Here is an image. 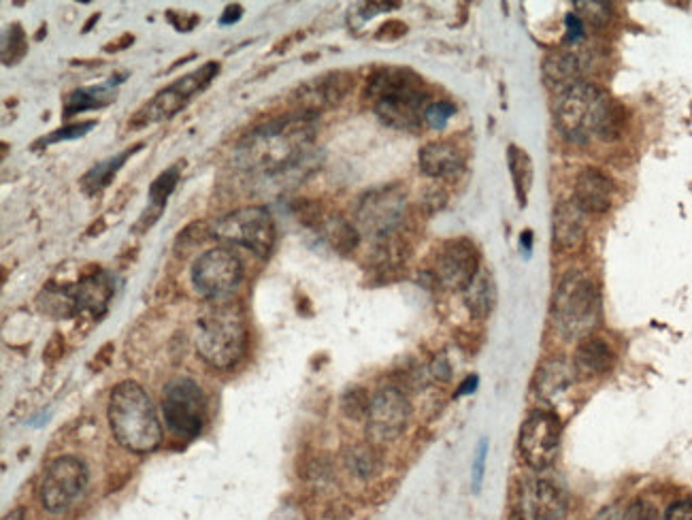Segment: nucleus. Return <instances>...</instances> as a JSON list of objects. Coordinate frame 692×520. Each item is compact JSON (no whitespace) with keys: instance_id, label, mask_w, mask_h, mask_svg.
Here are the masks:
<instances>
[{"instance_id":"nucleus-35","label":"nucleus","mask_w":692,"mask_h":520,"mask_svg":"<svg viewBox=\"0 0 692 520\" xmlns=\"http://www.w3.org/2000/svg\"><path fill=\"white\" fill-rule=\"evenodd\" d=\"M371 397L362 386H352L341 395V412L348 420H367Z\"/></svg>"},{"instance_id":"nucleus-61","label":"nucleus","mask_w":692,"mask_h":520,"mask_svg":"<svg viewBox=\"0 0 692 520\" xmlns=\"http://www.w3.org/2000/svg\"><path fill=\"white\" fill-rule=\"evenodd\" d=\"M43 37H47V26L43 24L39 30H37V35H35V41H41Z\"/></svg>"},{"instance_id":"nucleus-51","label":"nucleus","mask_w":692,"mask_h":520,"mask_svg":"<svg viewBox=\"0 0 692 520\" xmlns=\"http://www.w3.org/2000/svg\"><path fill=\"white\" fill-rule=\"evenodd\" d=\"M243 18V7L239 3L226 5V9L220 15V26H233Z\"/></svg>"},{"instance_id":"nucleus-18","label":"nucleus","mask_w":692,"mask_h":520,"mask_svg":"<svg viewBox=\"0 0 692 520\" xmlns=\"http://www.w3.org/2000/svg\"><path fill=\"white\" fill-rule=\"evenodd\" d=\"M418 167L431 180H454L467 167V152L452 139H437L422 145Z\"/></svg>"},{"instance_id":"nucleus-11","label":"nucleus","mask_w":692,"mask_h":520,"mask_svg":"<svg viewBox=\"0 0 692 520\" xmlns=\"http://www.w3.org/2000/svg\"><path fill=\"white\" fill-rule=\"evenodd\" d=\"M90 480L88 465L73 454L54 459L39 482V501L49 514L67 512L86 493Z\"/></svg>"},{"instance_id":"nucleus-42","label":"nucleus","mask_w":692,"mask_h":520,"mask_svg":"<svg viewBox=\"0 0 692 520\" xmlns=\"http://www.w3.org/2000/svg\"><path fill=\"white\" fill-rule=\"evenodd\" d=\"M622 520H658V512L646 499H635L629 508L624 510Z\"/></svg>"},{"instance_id":"nucleus-32","label":"nucleus","mask_w":692,"mask_h":520,"mask_svg":"<svg viewBox=\"0 0 692 520\" xmlns=\"http://www.w3.org/2000/svg\"><path fill=\"white\" fill-rule=\"evenodd\" d=\"M575 15L584 22V26L590 28H607L612 26L616 7L612 3H603V0H578L573 3Z\"/></svg>"},{"instance_id":"nucleus-41","label":"nucleus","mask_w":692,"mask_h":520,"mask_svg":"<svg viewBox=\"0 0 692 520\" xmlns=\"http://www.w3.org/2000/svg\"><path fill=\"white\" fill-rule=\"evenodd\" d=\"M486 459H488V437H482L480 444H477V448H475L473 465H471L473 493H480V489H482V482L486 476Z\"/></svg>"},{"instance_id":"nucleus-33","label":"nucleus","mask_w":692,"mask_h":520,"mask_svg":"<svg viewBox=\"0 0 692 520\" xmlns=\"http://www.w3.org/2000/svg\"><path fill=\"white\" fill-rule=\"evenodd\" d=\"M28 54V37L20 22H13L3 32V64L13 67Z\"/></svg>"},{"instance_id":"nucleus-19","label":"nucleus","mask_w":692,"mask_h":520,"mask_svg":"<svg viewBox=\"0 0 692 520\" xmlns=\"http://www.w3.org/2000/svg\"><path fill=\"white\" fill-rule=\"evenodd\" d=\"M584 73L586 56L569 50V47H556V50H550L541 60L543 81H546V86L556 94L580 84V81H584Z\"/></svg>"},{"instance_id":"nucleus-45","label":"nucleus","mask_w":692,"mask_h":520,"mask_svg":"<svg viewBox=\"0 0 692 520\" xmlns=\"http://www.w3.org/2000/svg\"><path fill=\"white\" fill-rule=\"evenodd\" d=\"M162 211H164V209H160V207L147 205V207L141 211L139 220L133 224V233H135V235H141V233H147V231H150L152 226H154V224L160 220Z\"/></svg>"},{"instance_id":"nucleus-13","label":"nucleus","mask_w":692,"mask_h":520,"mask_svg":"<svg viewBox=\"0 0 692 520\" xmlns=\"http://www.w3.org/2000/svg\"><path fill=\"white\" fill-rule=\"evenodd\" d=\"M243 280L241 258L228 248H211L192 265V284L209 301L230 299Z\"/></svg>"},{"instance_id":"nucleus-40","label":"nucleus","mask_w":692,"mask_h":520,"mask_svg":"<svg viewBox=\"0 0 692 520\" xmlns=\"http://www.w3.org/2000/svg\"><path fill=\"white\" fill-rule=\"evenodd\" d=\"M446 205H448V190L446 188L433 184V186H428L422 190V197L418 201V207H420L422 214L433 216Z\"/></svg>"},{"instance_id":"nucleus-43","label":"nucleus","mask_w":692,"mask_h":520,"mask_svg":"<svg viewBox=\"0 0 692 520\" xmlns=\"http://www.w3.org/2000/svg\"><path fill=\"white\" fill-rule=\"evenodd\" d=\"M565 28H567L565 45H578V43L584 41V37H586V26H584V22L578 18V15H575V13H567Z\"/></svg>"},{"instance_id":"nucleus-16","label":"nucleus","mask_w":692,"mask_h":520,"mask_svg":"<svg viewBox=\"0 0 692 520\" xmlns=\"http://www.w3.org/2000/svg\"><path fill=\"white\" fill-rule=\"evenodd\" d=\"M480 269V252L475 243L469 237H454L439 248L435 280L450 290L463 292Z\"/></svg>"},{"instance_id":"nucleus-29","label":"nucleus","mask_w":692,"mask_h":520,"mask_svg":"<svg viewBox=\"0 0 692 520\" xmlns=\"http://www.w3.org/2000/svg\"><path fill=\"white\" fill-rule=\"evenodd\" d=\"M463 301L469 314L477 320H484L492 314L494 303H497V288L488 269H480L473 282L463 290Z\"/></svg>"},{"instance_id":"nucleus-30","label":"nucleus","mask_w":692,"mask_h":520,"mask_svg":"<svg viewBox=\"0 0 692 520\" xmlns=\"http://www.w3.org/2000/svg\"><path fill=\"white\" fill-rule=\"evenodd\" d=\"M322 233L328 241V246H331L339 256L354 254L360 246V237H362L358 226L339 214L326 218V222L322 224Z\"/></svg>"},{"instance_id":"nucleus-44","label":"nucleus","mask_w":692,"mask_h":520,"mask_svg":"<svg viewBox=\"0 0 692 520\" xmlns=\"http://www.w3.org/2000/svg\"><path fill=\"white\" fill-rule=\"evenodd\" d=\"M407 35V24L399 22V20H390L386 24H382L375 32L377 41H399Z\"/></svg>"},{"instance_id":"nucleus-20","label":"nucleus","mask_w":692,"mask_h":520,"mask_svg":"<svg viewBox=\"0 0 692 520\" xmlns=\"http://www.w3.org/2000/svg\"><path fill=\"white\" fill-rule=\"evenodd\" d=\"M77 316L90 314L92 318H101L107 314L109 303L113 299V280L111 275L98 265H92L79 282L73 284Z\"/></svg>"},{"instance_id":"nucleus-12","label":"nucleus","mask_w":692,"mask_h":520,"mask_svg":"<svg viewBox=\"0 0 692 520\" xmlns=\"http://www.w3.org/2000/svg\"><path fill=\"white\" fill-rule=\"evenodd\" d=\"M560 440H563V425L556 414L548 410H535L520 427L518 435V452L526 467L533 471L550 469L560 452Z\"/></svg>"},{"instance_id":"nucleus-31","label":"nucleus","mask_w":692,"mask_h":520,"mask_svg":"<svg viewBox=\"0 0 692 520\" xmlns=\"http://www.w3.org/2000/svg\"><path fill=\"white\" fill-rule=\"evenodd\" d=\"M345 465L356 478L369 480L382 469V454L377 452L375 444H356L345 452Z\"/></svg>"},{"instance_id":"nucleus-62","label":"nucleus","mask_w":692,"mask_h":520,"mask_svg":"<svg viewBox=\"0 0 692 520\" xmlns=\"http://www.w3.org/2000/svg\"><path fill=\"white\" fill-rule=\"evenodd\" d=\"M597 520H616V516H612L609 512H605V514H601Z\"/></svg>"},{"instance_id":"nucleus-50","label":"nucleus","mask_w":692,"mask_h":520,"mask_svg":"<svg viewBox=\"0 0 692 520\" xmlns=\"http://www.w3.org/2000/svg\"><path fill=\"white\" fill-rule=\"evenodd\" d=\"M133 43H135V35H133V32H124V35H120L118 39H113V41H109V43L105 45V52H107V54H118V52L128 50V47L133 45Z\"/></svg>"},{"instance_id":"nucleus-56","label":"nucleus","mask_w":692,"mask_h":520,"mask_svg":"<svg viewBox=\"0 0 692 520\" xmlns=\"http://www.w3.org/2000/svg\"><path fill=\"white\" fill-rule=\"evenodd\" d=\"M520 243H522L524 252L531 254L533 252V231H524L522 237H520Z\"/></svg>"},{"instance_id":"nucleus-55","label":"nucleus","mask_w":692,"mask_h":520,"mask_svg":"<svg viewBox=\"0 0 692 520\" xmlns=\"http://www.w3.org/2000/svg\"><path fill=\"white\" fill-rule=\"evenodd\" d=\"M105 229H107V224H105V218L101 216V218H98L96 222H92V224L88 226V233H86V235H88V237H94V235H101V233H103Z\"/></svg>"},{"instance_id":"nucleus-49","label":"nucleus","mask_w":692,"mask_h":520,"mask_svg":"<svg viewBox=\"0 0 692 520\" xmlns=\"http://www.w3.org/2000/svg\"><path fill=\"white\" fill-rule=\"evenodd\" d=\"M431 373H433V378L439 380V382H450L452 365H450L446 354H439L437 359L431 363Z\"/></svg>"},{"instance_id":"nucleus-14","label":"nucleus","mask_w":692,"mask_h":520,"mask_svg":"<svg viewBox=\"0 0 692 520\" xmlns=\"http://www.w3.org/2000/svg\"><path fill=\"white\" fill-rule=\"evenodd\" d=\"M411 420V401L405 388L386 384L377 388L371 397L367 414V437L371 444L397 442L407 431Z\"/></svg>"},{"instance_id":"nucleus-3","label":"nucleus","mask_w":692,"mask_h":520,"mask_svg":"<svg viewBox=\"0 0 692 520\" xmlns=\"http://www.w3.org/2000/svg\"><path fill=\"white\" fill-rule=\"evenodd\" d=\"M107 418L115 442L128 452L147 454L162 444V425L154 401L135 380H124L111 390Z\"/></svg>"},{"instance_id":"nucleus-34","label":"nucleus","mask_w":692,"mask_h":520,"mask_svg":"<svg viewBox=\"0 0 692 520\" xmlns=\"http://www.w3.org/2000/svg\"><path fill=\"white\" fill-rule=\"evenodd\" d=\"M179 177H181V167L179 165H173L169 169H164L156 177V180L152 182V186H150V205L160 207V209L167 207L169 197L175 192V188L179 184Z\"/></svg>"},{"instance_id":"nucleus-7","label":"nucleus","mask_w":692,"mask_h":520,"mask_svg":"<svg viewBox=\"0 0 692 520\" xmlns=\"http://www.w3.org/2000/svg\"><path fill=\"white\" fill-rule=\"evenodd\" d=\"M407 222V190L394 182L360 194L354 207V224L369 239L384 241L403 231Z\"/></svg>"},{"instance_id":"nucleus-5","label":"nucleus","mask_w":692,"mask_h":520,"mask_svg":"<svg viewBox=\"0 0 692 520\" xmlns=\"http://www.w3.org/2000/svg\"><path fill=\"white\" fill-rule=\"evenodd\" d=\"M552 327L565 341H582L592 335L601 320V290L597 280L582 269L560 275L550 307Z\"/></svg>"},{"instance_id":"nucleus-47","label":"nucleus","mask_w":692,"mask_h":520,"mask_svg":"<svg viewBox=\"0 0 692 520\" xmlns=\"http://www.w3.org/2000/svg\"><path fill=\"white\" fill-rule=\"evenodd\" d=\"M62 354H64V337H62V333H54L52 339H49L47 346H45L43 361L47 365H56L62 359Z\"/></svg>"},{"instance_id":"nucleus-36","label":"nucleus","mask_w":692,"mask_h":520,"mask_svg":"<svg viewBox=\"0 0 692 520\" xmlns=\"http://www.w3.org/2000/svg\"><path fill=\"white\" fill-rule=\"evenodd\" d=\"M292 214L303 226H307V229H322V224L328 218L324 211V203L318 199H296L292 203Z\"/></svg>"},{"instance_id":"nucleus-46","label":"nucleus","mask_w":692,"mask_h":520,"mask_svg":"<svg viewBox=\"0 0 692 520\" xmlns=\"http://www.w3.org/2000/svg\"><path fill=\"white\" fill-rule=\"evenodd\" d=\"M167 20L171 26L179 32H190L194 26H199L201 18L196 13H181V11H167Z\"/></svg>"},{"instance_id":"nucleus-39","label":"nucleus","mask_w":692,"mask_h":520,"mask_svg":"<svg viewBox=\"0 0 692 520\" xmlns=\"http://www.w3.org/2000/svg\"><path fill=\"white\" fill-rule=\"evenodd\" d=\"M207 235H211V229H207L205 222H192L188 224L184 231H181L175 239V250H192L196 246H201V243L207 239Z\"/></svg>"},{"instance_id":"nucleus-6","label":"nucleus","mask_w":692,"mask_h":520,"mask_svg":"<svg viewBox=\"0 0 692 520\" xmlns=\"http://www.w3.org/2000/svg\"><path fill=\"white\" fill-rule=\"evenodd\" d=\"M428 96L431 94H428L422 75L414 69H401L384 79L371 107L384 126L403 130V133H418L424 124Z\"/></svg>"},{"instance_id":"nucleus-25","label":"nucleus","mask_w":692,"mask_h":520,"mask_svg":"<svg viewBox=\"0 0 692 520\" xmlns=\"http://www.w3.org/2000/svg\"><path fill=\"white\" fill-rule=\"evenodd\" d=\"M145 148V143L139 141L135 145H130L128 150L120 152V154H115L103 162H96L94 167H90L84 175H81V180H79V186L81 190H84L88 197H94V194L98 192H103L111 180L115 177V173H118L122 167H124V162L128 158H133L137 152H141Z\"/></svg>"},{"instance_id":"nucleus-28","label":"nucleus","mask_w":692,"mask_h":520,"mask_svg":"<svg viewBox=\"0 0 692 520\" xmlns=\"http://www.w3.org/2000/svg\"><path fill=\"white\" fill-rule=\"evenodd\" d=\"M37 307H39L41 314H45L49 318H56V320L77 316V301H75L73 284L49 282L39 292Z\"/></svg>"},{"instance_id":"nucleus-26","label":"nucleus","mask_w":692,"mask_h":520,"mask_svg":"<svg viewBox=\"0 0 692 520\" xmlns=\"http://www.w3.org/2000/svg\"><path fill=\"white\" fill-rule=\"evenodd\" d=\"M507 169H509V175H512L518 207L524 209L526 203H529V194L535 180V165H533L531 154L524 148H520V145L512 143L507 148Z\"/></svg>"},{"instance_id":"nucleus-10","label":"nucleus","mask_w":692,"mask_h":520,"mask_svg":"<svg viewBox=\"0 0 692 520\" xmlns=\"http://www.w3.org/2000/svg\"><path fill=\"white\" fill-rule=\"evenodd\" d=\"M162 418L179 440H196L207 420V397L199 382L175 378L162 390Z\"/></svg>"},{"instance_id":"nucleus-24","label":"nucleus","mask_w":692,"mask_h":520,"mask_svg":"<svg viewBox=\"0 0 692 520\" xmlns=\"http://www.w3.org/2000/svg\"><path fill=\"white\" fill-rule=\"evenodd\" d=\"M575 382V369L560 356L543 361L535 373V393L539 399L552 401L560 397Z\"/></svg>"},{"instance_id":"nucleus-59","label":"nucleus","mask_w":692,"mask_h":520,"mask_svg":"<svg viewBox=\"0 0 692 520\" xmlns=\"http://www.w3.org/2000/svg\"><path fill=\"white\" fill-rule=\"evenodd\" d=\"M3 520H26V516H24V510H13Z\"/></svg>"},{"instance_id":"nucleus-2","label":"nucleus","mask_w":692,"mask_h":520,"mask_svg":"<svg viewBox=\"0 0 692 520\" xmlns=\"http://www.w3.org/2000/svg\"><path fill=\"white\" fill-rule=\"evenodd\" d=\"M554 124L558 135L573 145L590 141H616L626 124L624 109L603 88L580 81L560 92L554 103Z\"/></svg>"},{"instance_id":"nucleus-8","label":"nucleus","mask_w":692,"mask_h":520,"mask_svg":"<svg viewBox=\"0 0 692 520\" xmlns=\"http://www.w3.org/2000/svg\"><path fill=\"white\" fill-rule=\"evenodd\" d=\"M218 73H220V62L211 60V62H205L203 67H199L196 71L175 79L173 84H169L167 88H162L154 96V99L147 101L135 113V116L128 120V128L141 130L150 124L171 120L192 101V96L207 90L211 86V81L218 77Z\"/></svg>"},{"instance_id":"nucleus-9","label":"nucleus","mask_w":692,"mask_h":520,"mask_svg":"<svg viewBox=\"0 0 692 520\" xmlns=\"http://www.w3.org/2000/svg\"><path fill=\"white\" fill-rule=\"evenodd\" d=\"M211 235L226 243H233V246L250 250L258 258H269L275 248L277 229L267 207L252 205L218 218L211 226Z\"/></svg>"},{"instance_id":"nucleus-52","label":"nucleus","mask_w":692,"mask_h":520,"mask_svg":"<svg viewBox=\"0 0 692 520\" xmlns=\"http://www.w3.org/2000/svg\"><path fill=\"white\" fill-rule=\"evenodd\" d=\"M111 356H113V344H105L101 350L96 352V356L90 363L92 371H103L111 363Z\"/></svg>"},{"instance_id":"nucleus-60","label":"nucleus","mask_w":692,"mask_h":520,"mask_svg":"<svg viewBox=\"0 0 692 520\" xmlns=\"http://www.w3.org/2000/svg\"><path fill=\"white\" fill-rule=\"evenodd\" d=\"M509 520H526V512H522V510H514L512 514H509Z\"/></svg>"},{"instance_id":"nucleus-15","label":"nucleus","mask_w":692,"mask_h":520,"mask_svg":"<svg viewBox=\"0 0 692 520\" xmlns=\"http://www.w3.org/2000/svg\"><path fill=\"white\" fill-rule=\"evenodd\" d=\"M354 73L350 71H328L318 77H313L305 84H301L292 92V103L296 111L313 113V116H320L322 111L339 107L345 99H348L350 92L354 90Z\"/></svg>"},{"instance_id":"nucleus-57","label":"nucleus","mask_w":692,"mask_h":520,"mask_svg":"<svg viewBox=\"0 0 692 520\" xmlns=\"http://www.w3.org/2000/svg\"><path fill=\"white\" fill-rule=\"evenodd\" d=\"M296 37H299V35H290V37L282 39V41H279V45H275V47H273V52H275V54H282V52H286Z\"/></svg>"},{"instance_id":"nucleus-54","label":"nucleus","mask_w":692,"mask_h":520,"mask_svg":"<svg viewBox=\"0 0 692 520\" xmlns=\"http://www.w3.org/2000/svg\"><path fill=\"white\" fill-rule=\"evenodd\" d=\"M477 382H480V378H477V376H469V378H465L463 380V384H460L458 386V390H456V399L458 397H465V395H471V393H475V390H477Z\"/></svg>"},{"instance_id":"nucleus-23","label":"nucleus","mask_w":692,"mask_h":520,"mask_svg":"<svg viewBox=\"0 0 692 520\" xmlns=\"http://www.w3.org/2000/svg\"><path fill=\"white\" fill-rule=\"evenodd\" d=\"M616 365V352L605 339L590 335L578 341L573 354V369L584 378H601Z\"/></svg>"},{"instance_id":"nucleus-58","label":"nucleus","mask_w":692,"mask_h":520,"mask_svg":"<svg viewBox=\"0 0 692 520\" xmlns=\"http://www.w3.org/2000/svg\"><path fill=\"white\" fill-rule=\"evenodd\" d=\"M98 18H101V13H98V11H96V13H92V15H90V20H88V22H86V26H84V32H90V30L94 28V24L98 22Z\"/></svg>"},{"instance_id":"nucleus-38","label":"nucleus","mask_w":692,"mask_h":520,"mask_svg":"<svg viewBox=\"0 0 692 520\" xmlns=\"http://www.w3.org/2000/svg\"><path fill=\"white\" fill-rule=\"evenodd\" d=\"M456 116V105L450 101H435L428 103L424 109V124L431 126L433 130H443L450 120Z\"/></svg>"},{"instance_id":"nucleus-1","label":"nucleus","mask_w":692,"mask_h":520,"mask_svg":"<svg viewBox=\"0 0 692 520\" xmlns=\"http://www.w3.org/2000/svg\"><path fill=\"white\" fill-rule=\"evenodd\" d=\"M318 130V116L305 111L254 128L235 150V162L250 173L275 177L303 165Z\"/></svg>"},{"instance_id":"nucleus-22","label":"nucleus","mask_w":692,"mask_h":520,"mask_svg":"<svg viewBox=\"0 0 692 520\" xmlns=\"http://www.w3.org/2000/svg\"><path fill=\"white\" fill-rule=\"evenodd\" d=\"M586 214L571 199L558 201L552 214V241L560 252H575L584 246L588 235Z\"/></svg>"},{"instance_id":"nucleus-21","label":"nucleus","mask_w":692,"mask_h":520,"mask_svg":"<svg viewBox=\"0 0 692 520\" xmlns=\"http://www.w3.org/2000/svg\"><path fill=\"white\" fill-rule=\"evenodd\" d=\"M567 510V495L556 482L537 478L524 486V512L533 520H563Z\"/></svg>"},{"instance_id":"nucleus-27","label":"nucleus","mask_w":692,"mask_h":520,"mask_svg":"<svg viewBox=\"0 0 692 520\" xmlns=\"http://www.w3.org/2000/svg\"><path fill=\"white\" fill-rule=\"evenodd\" d=\"M115 101V86L111 81L103 86H92V88H77L64 96L62 103V118L71 120L73 116L81 111L88 109H103Z\"/></svg>"},{"instance_id":"nucleus-53","label":"nucleus","mask_w":692,"mask_h":520,"mask_svg":"<svg viewBox=\"0 0 692 520\" xmlns=\"http://www.w3.org/2000/svg\"><path fill=\"white\" fill-rule=\"evenodd\" d=\"M399 3H367L365 9H360V15H362V20H371L375 13H384V11H392V9H397Z\"/></svg>"},{"instance_id":"nucleus-48","label":"nucleus","mask_w":692,"mask_h":520,"mask_svg":"<svg viewBox=\"0 0 692 520\" xmlns=\"http://www.w3.org/2000/svg\"><path fill=\"white\" fill-rule=\"evenodd\" d=\"M665 520H692V501H675L667 508Z\"/></svg>"},{"instance_id":"nucleus-17","label":"nucleus","mask_w":692,"mask_h":520,"mask_svg":"<svg viewBox=\"0 0 692 520\" xmlns=\"http://www.w3.org/2000/svg\"><path fill=\"white\" fill-rule=\"evenodd\" d=\"M616 199L614 177L599 167H584L578 171L571 188V201L586 216H603L612 209Z\"/></svg>"},{"instance_id":"nucleus-37","label":"nucleus","mask_w":692,"mask_h":520,"mask_svg":"<svg viewBox=\"0 0 692 520\" xmlns=\"http://www.w3.org/2000/svg\"><path fill=\"white\" fill-rule=\"evenodd\" d=\"M96 124H98L96 120H86V122H77V124H67L62 128H56L54 133H49L47 137H41L39 141H35V148H47V145H54L60 141L81 139V137H86Z\"/></svg>"},{"instance_id":"nucleus-4","label":"nucleus","mask_w":692,"mask_h":520,"mask_svg":"<svg viewBox=\"0 0 692 520\" xmlns=\"http://www.w3.org/2000/svg\"><path fill=\"white\" fill-rule=\"evenodd\" d=\"M192 341L209 367L230 369L237 365L247 341L243 307L233 299L209 301L196 316Z\"/></svg>"}]
</instances>
